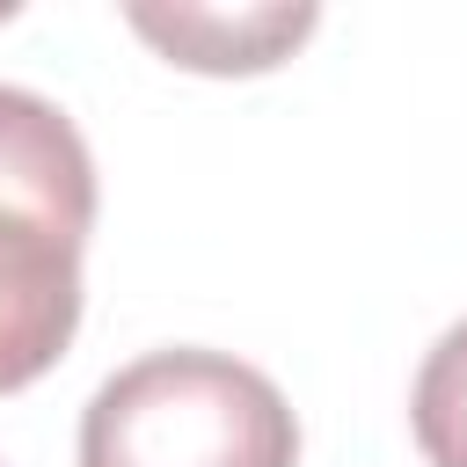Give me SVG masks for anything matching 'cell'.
I'll list each match as a JSON object with an SVG mask.
<instances>
[{"instance_id": "7a4b0ae2", "label": "cell", "mask_w": 467, "mask_h": 467, "mask_svg": "<svg viewBox=\"0 0 467 467\" xmlns=\"http://www.w3.org/2000/svg\"><path fill=\"white\" fill-rule=\"evenodd\" d=\"M80 328V241L0 212V394L44 379Z\"/></svg>"}, {"instance_id": "8992f818", "label": "cell", "mask_w": 467, "mask_h": 467, "mask_svg": "<svg viewBox=\"0 0 467 467\" xmlns=\"http://www.w3.org/2000/svg\"><path fill=\"white\" fill-rule=\"evenodd\" d=\"M7 15H15V7H7V0H0V22H7Z\"/></svg>"}, {"instance_id": "277c9868", "label": "cell", "mask_w": 467, "mask_h": 467, "mask_svg": "<svg viewBox=\"0 0 467 467\" xmlns=\"http://www.w3.org/2000/svg\"><path fill=\"white\" fill-rule=\"evenodd\" d=\"M314 7H131V29L153 36L190 73H263L314 36Z\"/></svg>"}, {"instance_id": "3957f363", "label": "cell", "mask_w": 467, "mask_h": 467, "mask_svg": "<svg viewBox=\"0 0 467 467\" xmlns=\"http://www.w3.org/2000/svg\"><path fill=\"white\" fill-rule=\"evenodd\" d=\"M0 212H29L73 241H88L95 226V161L80 124L51 95L7 80H0Z\"/></svg>"}, {"instance_id": "5b68a950", "label": "cell", "mask_w": 467, "mask_h": 467, "mask_svg": "<svg viewBox=\"0 0 467 467\" xmlns=\"http://www.w3.org/2000/svg\"><path fill=\"white\" fill-rule=\"evenodd\" d=\"M409 431L431 467H467V321H452L409 394Z\"/></svg>"}, {"instance_id": "6da1fadb", "label": "cell", "mask_w": 467, "mask_h": 467, "mask_svg": "<svg viewBox=\"0 0 467 467\" xmlns=\"http://www.w3.org/2000/svg\"><path fill=\"white\" fill-rule=\"evenodd\" d=\"M299 416L234 350H146L80 409V467H292Z\"/></svg>"}]
</instances>
